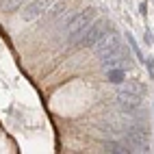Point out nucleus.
Masks as SVG:
<instances>
[{
  "label": "nucleus",
  "mask_w": 154,
  "mask_h": 154,
  "mask_svg": "<svg viewBox=\"0 0 154 154\" xmlns=\"http://www.w3.org/2000/svg\"><path fill=\"white\" fill-rule=\"evenodd\" d=\"M96 17V9H83L80 13H76L74 17H69V22L65 24V35L69 39V44H78V39L83 37V33L89 28V24Z\"/></svg>",
  "instance_id": "obj_1"
},
{
  "label": "nucleus",
  "mask_w": 154,
  "mask_h": 154,
  "mask_svg": "<svg viewBox=\"0 0 154 154\" xmlns=\"http://www.w3.org/2000/svg\"><path fill=\"white\" fill-rule=\"evenodd\" d=\"M91 50H94L100 59L106 57V54H113V52H119V50H122V42H119V35L113 30V26L98 39L94 46H91Z\"/></svg>",
  "instance_id": "obj_2"
},
{
  "label": "nucleus",
  "mask_w": 154,
  "mask_h": 154,
  "mask_svg": "<svg viewBox=\"0 0 154 154\" xmlns=\"http://www.w3.org/2000/svg\"><path fill=\"white\" fill-rule=\"evenodd\" d=\"M124 141L128 143L130 152H148V128H143L139 124H130L126 128V137Z\"/></svg>",
  "instance_id": "obj_3"
},
{
  "label": "nucleus",
  "mask_w": 154,
  "mask_h": 154,
  "mask_svg": "<svg viewBox=\"0 0 154 154\" xmlns=\"http://www.w3.org/2000/svg\"><path fill=\"white\" fill-rule=\"evenodd\" d=\"M109 28H111V26L104 22V20H98V22L89 24V28L83 33V37L78 39V44H76V46H80V48H91V46H94V44L98 42V39L102 37V35L106 33Z\"/></svg>",
  "instance_id": "obj_4"
},
{
  "label": "nucleus",
  "mask_w": 154,
  "mask_h": 154,
  "mask_svg": "<svg viewBox=\"0 0 154 154\" xmlns=\"http://www.w3.org/2000/svg\"><path fill=\"white\" fill-rule=\"evenodd\" d=\"M141 94H135V91H128V89H119L117 91V104H119V109L124 111V113H132L135 109H139V104H141V98H139Z\"/></svg>",
  "instance_id": "obj_5"
},
{
  "label": "nucleus",
  "mask_w": 154,
  "mask_h": 154,
  "mask_svg": "<svg viewBox=\"0 0 154 154\" xmlns=\"http://www.w3.org/2000/svg\"><path fill=\"white\" fill-rule=\"evenodd\" d=\"M48 9H50V0H30V2L24 7L22 17L26 20V22H33V20L42 17Z\"/></svg>",
  "instance_id": "obj_6"
},
{
  "label": "nucleus",
  "mask_w": 154,
  "mask_h": 154,
  "mask_svg": "<svg viewBox=\"0 0 154 154\" xmlns=\"http://www.w3.org/2000/svg\"><path fill=\"white\" fill-rule=\"evenodd\" d=\"M104 152H111V154H126V152H130V148H128L126 141H115V139H111V141L104 143Z\"/></svg>",
  "instance_id": "obj_7"
},
{
  "label": "nucleus",
  "mask_w": 154,
  "mask_h": 154,
  "mask_svg": "<svg viewBox=\"0 0 154 154\" xmlns=\"http://www.w3.org/2000/svg\"><path fill=\"white\" fill-rule=\"evenodd\" d=\"M124 78H126L124 67H111V69H106V80H109V83L122 85V83H124Z\"/></svg>",
  "instance_id": "obj_8"
},
{
  "label": "nucleus",
  "mask_w": 154,
  "mask_h": 154,
  "mask_svg": "<svg viewBox=\"0 0 154 154\" xmlns=\"http://www.w3.org/2000/svg\"><path fill=\"white\" fill-rule=\"evenodd\" d=\"M24 2H26V0H0V9H2L5 13H13V11H17Z\"/></svg>",
  "instance_id": "obj_9"
},
{
  "label": "nucleus",
  "mask_w": 154,
  "mask_h": 154,
  "mask_svg": "<svg viewBox=\"0 0 154 154\" xmlns=\"http://www.w3.org/2000/svg\"><path fill=\"white\" fill-rule=\"evenodd\" d=\"M128 44H130V48H132V52L137 54V59L141 61V63H146V57L141 54V50H139V46H137V42H135V37H132L130 33H128Z\"/></svg>",
  "instance_id": "obj_10"
}]
</instances>
